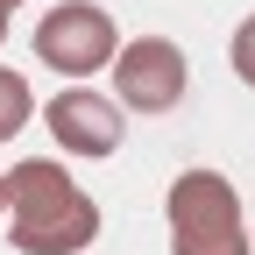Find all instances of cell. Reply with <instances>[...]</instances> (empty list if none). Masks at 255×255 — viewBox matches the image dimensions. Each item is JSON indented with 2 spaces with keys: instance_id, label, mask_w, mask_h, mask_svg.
I'll return each mask as SVG.
<instances>
[{
  "instance_id": "cell-1",
  "label": "cell",
  "mask_w": 255,
  "mask_h": 255,
  "mask_svg": "<svg viewBox=\"0 0 255 255\" xmlns=\"http://www.w3.org/2000/svg\"><path fill=\"white\" fill-rule=\"evenodd\" d=\"M7 234L21 255H78L100 241V206L71 184V170L50 156H21L7 170Z\"/></svg>"
},
{
  "instance_id": "cell-2",
  "label": "cell",
  "mask_w": 255,
  "mask_h": 255,
  "mask_svg": "<svg viewBox=\"0 0 255 255\" xmlns=\"http://www.w3.org/2000/svg\"><path fill=\"white\" fill-rule=\"evenodd\" d=\"M170 255H255L241 199L220 170H184L170 184Z\"/></svg>"
},
{
  "instance_id": "cell-3",
  "label": "cell",
  "mask_w": 255,
  "mask_h": 255,
  "mask_svg": "<svg viewBox=\"0 0 255 255\" xmlns=\"http://www.w3.org/2000/svg\"><path fill=\"white\" fill-rule=\"evenodd\" d=\"M36 57L50 71H64V85H85L92 71H114L121 57V28L107 7H92V0H64L36 21Z\"/></svg>"
},
{
  "instance_id": "cell-4",
  "label": "cell",
  "mask_w": 255,
  "mask_h": 255,
  "mask_svg": "<svg viewBox=\"0 0 255 255\" xmlns=\"http://www.w3.org/2000/svg\"><path fill=\"white\" fill-rule=\"evenodd\" d=\"M191 85V64L170 36H128L114 57V107L128 114H170Z\"/></svg>"
},
{
  "instance_id": "cell-5",
  "label": "cell",
  "mask_w": 255,
  "mask_h": 255,
  "mask_svg": "<svg viewBox=\"0 0 255 255\" xmlns=\"http://www.w3.org/2000/svg\"><path fill=\"white\" fill-rule=\"evenodd\" d=\"M43 121H50L57 149H71V156H114V149H121V107L107 100V92L64 85L57 100L43 107Z\"/></svg>"
},
{
  "instance_id": "cell-6",
  "label": "cell",
  "mask_w": 255,
  "mask_h": 255,
  "mask_svg": "<svg viewBox=\"0 0 255 255\" xmlns=\"http://www.w3.org/2000/svg\"><path fill=\"white\" fill-rule=\"evenodd\" d=\"M28 114H36V100H28V78L0 64V142H14L21 128H28Z\"/></svg>"
},
{
  "instance_id": "cell-7",
  "label": "cell",
  "mask_w": 255,
  "mask_h": 255,
  "mask_svg": "<svg viewBox=\"0 0 255 255\" xmlns=\"http://www.w3.org/2000/svg\"><path fill=\"white\" fill-rule=\"evenodd\" d=\"M227 57H234V71H241V85H255V14H241V28H234V43H227Z\"/></svg>"
},
{
  "instance_id": "cell-8",
  "label": "cell",
  "mask_w": 255,
  "mask_h": 255,
  "mask_svg": "<svg viewBox=\"0 0 255 255\" xmlns=\"http://www.w3.org/2000/svg\"><path fill=\"white\" fill-rule=\"evenodd\" d=\"M14 7H21V0H0V43H7V21H14Z\"/></svg>"
},
{
  "instance_id": "cell-9",
  "label": "cell",
  "mask_w": 255,
  "mask_h": 255,
  "mask_svg": "<svg viewBox=\"0 0 255 255\" xmlns=\"http://www.w3.org/2000/svg\"><path fill=\"white\" fill-rule=\"evenodd\" d=\"M0 220H7V170H0Z\"/></svg>"
}]
</instances>
